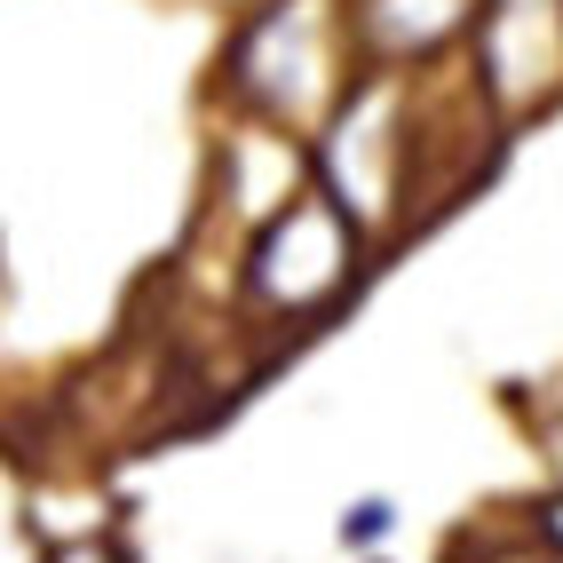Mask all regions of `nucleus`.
I'll list each match as a JSON object with an SVG mask.
<instances>
[{
    "label": "nucleus",
    "instance_id": "423d86ee",
    "mask_svg": "<svg viewBox=\"0 0 563 563\" xmlns=\"http://www.w3.org/2000/svg\"><path fill=\"white\" fill-rule=\"evenodd\" d=\"M222 199H231L239 214H254V222L286 214L294 199H302V152H294V135L271 128V120L239 128L231 143H222Z\"/></svg>",
    "mask_w": 563,
    "mask_h": 563
},
{
    "label": "nucleus",
    "instance_id": "20e7f679",
    "mask_svg": "<svg viewBox=\"0 0 563 563\" xmlns=\"http://www.w3.org/2000/svg\"><path fill=\"white\" fill-rule=\"evenodd\" d=\"M468 41H476V88L508 120L563 88V0H484Z\"/></svg>",
    "mask_w": 563,
    "mask_h": 563
},
{
    "label": "nucleus",
    "instance_id": "39448f33",
    "mask_svg": "<svg viewBox=\"0 0 563 563\" xmlns=\"http://www.w3.org/2000/svg\"><path fill=\"white\" fill-rule=\"evenodd\" d=\"M476 9L484 0H350V24H357L365 64H421L461 24H476Z\"/></svg>",
    "mask_w": 563,
    "mask_h": 563
},
{
    "label": "nucleus",
    "instance_id": "1a4fd4ad",
    "mask_svg": "<svg viewBox=\"0 0 563 563\" xmlns=\"http://www.w3.org/2000/svg\"><path fill=\"white\" fill-rule=\"evenodd\" d=\"M532 532H540L548 548H563V493H548V500L532 508Z\"/></svg>",
    "mask_w": 563,
    "mask_h": 563
},
{
    "label": "nucleus",
    "instance_id": "0eeeda50",
    "mask_svg": "<svg viewBox=\"0 0 563 563\" xmlns=\"http://www.w3.org/2000/svg\"><path fill=\"white\" fill-rule=\"evenodd\" d=\"M389 532H397V500L365 493V500H350V508H342V548H382Z\"/></svg>",
    "mask_w": 563,
    "mask_h": 563
},
{
    "label": "nucleus",
    "instance_id": "f03ea898",
    "mask_svg": "<svg viewBox=\"0 0 563 563\" xmlns=\"http://www.w3.org/2000/svg\"><path fill=\"white\" fill-rule=\"evenodd\" d=\"M318 175L325 191L357 214V231H382L405 207L412 183V88L405 64H365L357 88L342 96V111L318 135Z\"/></svg>",
    "mask_w": 563,
    "mask_h": 563
},
{
    "label": "nucleus",
    "instance_id": "9d476101",
    "mask_svg": "<svg viewBox=\"0 0 563 563\" xmlns=\"http://www.w3.org/2000/svg\"><path fill=\"white\" fill-rule=\"evenodd\" d=\"M548 563H563V548H548Z\"/></svg>",
    "mask_w": 563,
    "mask_h": 563
},
{
    "label": "nucleus",
    "instance_id": "7ed1b4c3",
    "mask_svg": "<svg viewBox=\"0 0 563 563\" xmlns=\"http://www.w3.org/2000/svg\"><path fill=\"white\" fill-rule=\"evenodd\" d=\"M357 271V214L318 183L246 246V302L262 318H318Z\"/></svg>",
    "mask_w": 563,
    "mask_h": 563
},
{
    "label": "nucleus",
    "instance_id": "f257e3e1",
    "mask_svg": "<svg viewBox=\"0 0 563 563\" xmlns=\"http://www.w3.org/2000/svg\"><path fill=\"white\" fill-rule=\"evenodd\" d=\"M357 71H365V48H357L350 9H333V0H271L231 48V96L254 120L310 135L342 111Z\"/></svg>",
    "mask_w": 563,
    "mask_h": 563
},
{
    "label": "nucleus",
    "instance_id": "6e6552de",
    "mask_svg": "<svg viewBox=\"0 0 563 563\" xmlns=\"http://www.w3.org/2000/svg\"><path fill=\"white\" fill-rule=\"evenodd\" d=\"M48 563H128V548H111L103 532H80V540H48Z\"/></svg>",
    "mask_w": 563,
    "mask_h": 563
}]
</instances>
